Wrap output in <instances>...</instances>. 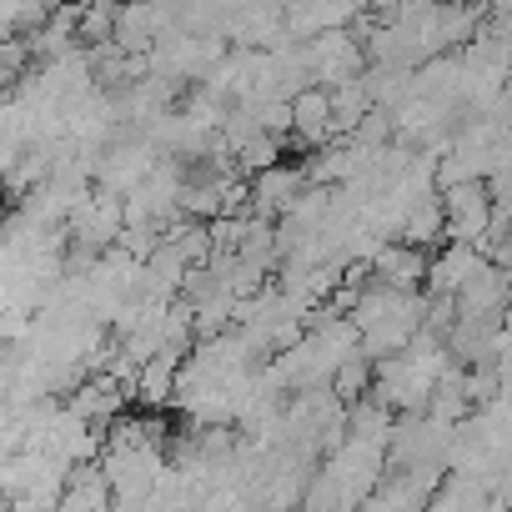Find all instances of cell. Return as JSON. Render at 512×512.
<instances>
[{"mask_svg": "<svg viewBox=\"0 0 512 512\" xmlns=\"http://www.w3.org/2000/svg\"><path fill=\"white\" fill-rule=\"evenodd\" d=\"M442 201H447V241H482L492 231V216H497L492 181L442 186Z\"/></svg>", "mask_w": 512, "mask_h": 512, "instance_id": "cell-1", "label": "cell"}, {"mask_svg": "<svg viewBox=\"0 0 512 512\" xmlns=\"http://www.w3.org/2000/svg\"><path fill=\"white\" fill-rule=\"evenodd\" d=\"M507 307H512V272L487 256L457 292V317H502Z\"/></svg>", "mask_w": 512, "mask_h": 512, "instance_id": "cell-2", "label": "cell"}, {"mask_svg": "<svg viewBox=\"0 0 512 512\" xmlns=\"http://www.w3.org/2000/svg\"><path fill=\"white\" fill-rule=\"evenodd\" d=\"M292 111H297V141L302 146H327V141H337V131H332V86H322V81H312V86H302L297 96H292Z\"/></svg>", "mask_w": 512, "mask_h": 512, "instance_id": "cell-6", "label": "cell"}, {"mask_svg": "<svg viewBox=\"0 0 512 512\" xmlns=\"http://www.w3.org/2000/svg\"><path fill=\"white\" fill-rule=\"evenodd\" d=\"M277 161H282V136H272V131H256L251 141L236 146V166H241V176H262V171L277 166Z\"/></svg>", "mask_w": 512, "mask_h": 512, "instance_id": "cell-9", "label": "cell"}, {"mask_svg": "<svg viewBox=\"0 0 512 512\" xmlns=\"http://www.w3.org/2000/svg\"><path fill=\"white\" fill-rule=\"evenodd\" d=\"M116 507V482L101 462H76L61 492V512H106Z\"/></svg>", "mask_w": 512, "mask_h": 512, "instance_id": "cell-5", "label": "cell"}, {"mask_svg": "<svg viewBox=\"0 0 512 512\" xmlns=\"http://www.w3.org/2000/svg\"><path fill=\"white\" fill-rule=\"evenodd\" d=\"M487 262V251L482 241H447L442 256H432V272H427V292H462V282Z\"/></svg>", "mask_w": 512, "mask_h": 512, "instance_id": "cell-7", "label": "cell"}, {"mask_svg": "<svg viewBox=\"0 0 512 512\" xmlns=\"http://www.w3.org/2000/svg\"><path fill=\"white\" fill-rule=\"evenodd\" d=\"M307 166H267L262 176H251V211H262V216H287L292 201L307 191Z\"/></svg>", "mask_w": 512, "mask_h": 512, "instance_id": "cell-3", "label": "cell"}, {"mask_svg": "<svg viewBox=\"0 0 512 512\" xmlns=\"http://www.w3.org/2000/svg\"><path fill=\"white\" fill-rule=\"evenodd\" d=\"M372 272H377V282H392V287H427L432 251L412 246V241H382L372 256Z\"/></svg>", "mask_w": 512, "mask_h": 512, "instance_id": "cell-4", "label": "cell"}, {"mask_svg": "<svg viewBox=\"0 0 512 512\" xmlns=\"http://www.w3.org/2000/svg\"><path fill=\"white\" fill-rule=\"evenodd\" d=\"M402 241L427 246V251L447 241V201H442V186H437V191H427V196L407 211V221H402Z\"/></svg>", "mask_w": 512, "mask_h": 512, "instance_id": "cell-8", "label": "cell"}]
</instances>
